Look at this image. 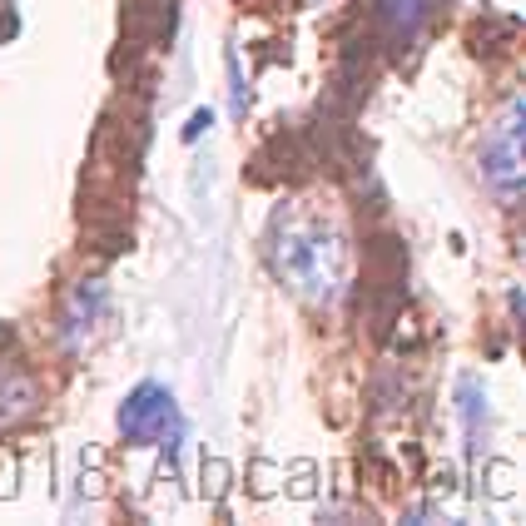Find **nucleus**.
<instances>
[{"mask_svg":"<svg viewBox=\"0 0 526 526\" xmlns=\"http://www.w3.org/2000/svg\"><path fill=\"white\" fill-rule=\"evenodd\" d=\"M244 100H249V90H244V75H239V55L229 50V110L244 115Z\"/></svg>","mask_w":526,"mask_h":526,"instance_id":"6e6552de","label":"nucleus"},{"mask_svg":"<svg viewBox=\"0 0 526 526\" xmlns=\"http://www.w3.org/2000/svg\"><path fill=\"white\" fill-rule=\"evenodd\" d=\"M457 402H462V422H467V447L477 452L482 437H487V388L467 373V378L457 383Z\"/></svg>","mask_w":526,"mask_h":526,"instance_id":"0eeeda50","label":"nucleus"},{"mask_svg":"<svg viewBox=\"0 0 526 526\" xmlns=\"http://www.w3.org/2000/svg\"><path fill=\"white\" fill-rule=\"evenodd\" d=\"M199 130H209V110H199V115L189 120V130H184V139H199Z\"/></svg>","mask_w":526,"mask_h":526,"instance_id":"1a4fd4ad","label":"nucleus"},{"mask_svg":"<svg viewBox=\"0 0 526 526\" xmlns=\"http://www.w3.org/2000/svg\"><path fill=\"white\" fill-rule=\"evenodd\" d=\"M522 120H526V105L512 100L507 115L482 139V179H487V189L502 204H517L522 199Z\"/></svg>","mask_w":526,"mask_h":526,"instance_id":"7ed1b4c3","label":"nucleus"},{"mask_svg":"<svg viewBox=\"0 0 526 526\" xmlns=\"http://www.w3.org/2000/svg\"><path fill=\"white\" fill-rule=\"evenodd\" d=\"M432 15H437V0H383V25L393 45H412Z\"/></svg>","mask_w":526,"mask_h":526,"instance_id":"423d86ee","label":"nucleus"},{"mask_svg":"<svg viewBox=\"0 0 526 526\" xmlns=\"http://www.w3.org/2000/svg\"><path fill=\"white\" fill-rule=\"evenodd\" d=\"M120 437L134 447H174L184 437V417L179 402L164 383H139L125 402H120Z\"/></svg>","mask_w":526,"mask_h":526,"instance_id":"f03ea898","label":"nucleus"},{"mask_svg":"<svg viewBox=\"0 0 526 526\" xmlns=\"http://www.w3.org/2000/svg\"><path fill=\"white\" fill-rule=\"evenodd\" d=\"M273 268L283 273V283L313 303H333L343 278H348V244L333 224L318 219H298V214H278L273 219Z\"/></svg>","mask_w":526,"mask_h":526,"instance_id":"f257e3e1","label":"nucleus"},{"mask_svg":"<svg viewBox=\"0 0 526 526\" xmlns=\"http://www.w3.org/2000/svg\"><path fill=\"white\" fill-rule=\"evenodd\" d=\"M35 402H40L35 378L15 363H0V427H20L35 412Z\"/></svg>","mask_w":526,"mask_h":526,"instance_id":"39448f33","label":"nucleus"},{"mask_svg":"<svg viewBox=\"0 0 526 526\" xmlns=\"http://www.w3.org/2000/svg\"><path fill=\"white\" fill-rule=\"evenodd\" d=\"M100 308H105V283H100V278H90V283H80V288L70 293V303H65V313H60V338H65V348H80V343L90 338Z\"/></svg>","mask_w":526,"mask_h":526,"instance_id":"20e7f679","label":"nucleus"}]
</instances>
